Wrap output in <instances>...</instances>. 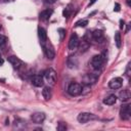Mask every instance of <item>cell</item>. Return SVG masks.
I'll return each mask as SVG.
<instances>
[{
    "label": "cell",
    "mask_w": 131,
    "mask_h": 131,
    "mask_svg": "<svg viewBox=\"0 0 131 131\" xmlns=\"http://www.w3.org/2000/svg\"><path fill=\"white\" fill-rule=\"evenodd\" d=\"M44 79L50 85H54L56 82V73L53 69H47L44 72Z\"/></svg>",
    "instance_id": "6da1fadb"
},
{
    "label": "cell",
    "mask_w": 131,
    "mask_h": 131,
    "mask_svg": "<svg viewBox=\"0 0 131 131\" xmlns=\"http://www.w3.org/2000/svg\"><path fill=\"white\" fill-rule=\"evenodd\" d=\"M68 92L72 96H77L82 92V85L79 83H71L68 87Z\"/></svg>",
    "instance_id": "7a4b0ae2"
},
{
    "label": "cell",
    "mask_w": 131,
    "mask_h": 131,
    "mask_svg": "<svg viewBox=\"0 0 131 131\" xmlns=\"http://www.w3.org/2000/svg\"><path fill=\"white\" fill-rule=\"evenodd\" d=\"M103 61H104V58L102 57V55L98 54V55H94L92 58H91V61H90V66L94 69V70H99L102 64H103Z\"/></svg>",
    "instance_id": "3957f363"
},
{
    "label": "cell",
    "mask_w": 131,
    "mask_h": 131,
    "mask_svg": "<svg viewBox=\"0 0 131 131\" xmlns=\"http://www.w3.org/2000/svg\"><path fill=\"white\" fill-rule=\"evenodd\" d=\"M94 119H96V117H95L93 114H90V113H81V114H79L78 117H77L78 122L81 123V124H85V123H87L88 121L94 120Z\"/></svg>",
    "instance_id": "277c9868"
},
{
    "label": "cell",
    "mask_w": 131,
    "mask_h": 131,
    "mask_svg": "<svg viewBox=\"0 0 131 131\" xmlns=\"http://www.w3.org/2000/svg\"><path fill=\"white\" fill-rule=\"evenodd\" d=\"M79 43H80V41H79L78 35L76 33H73L71 35V37H70V40H69V49L70 50L76 49L79 46Z\"/></svg>",
    "instance_id": "5b68a950"
},
{
    "label": "cell",
    "mask_w": 131,
    "mask_h": 131,
    "mask_svg": "<svg viewBox=\"0 0 131 131\" xmlns=\"http://www.w3.org/2000/svg\"><path fill=\"white\" fill-rule=\"evenodd\" d=\"M130 104H123L120 108V117L122 120H128L130 118Z\"/></svg>",
    "instance_id": "8992f818"
},
{
    "label": "cell",
    "mask_w": 131,
    "mask_h": 131,
    "mask_svg": "<svg viewBox=\"0 0 131 131\" xmlns=\"http://www.w3.org/2000/svg\"><path fill=\"white\" fill-rule=\"evenodd\" d=\"M43 49H44V53L48 59H53L55 57V51L51 44H44Z\"/></svg>",
    "instance_id": "52a82bcc"
},
{
    "label": "cell",
    "mask_w": 131,
    "mask_h": 131,
    "mask_svg": "<svg viewBox=\"0 0 131 131\" xmlns=\"http://www.w3.org/2000/svg\"><path fill=\"white\" fill-rule=\"evenodd\" d=\"M8 61L9 63L14 68V69H19L21 66H24V61L21 59H19L17 56L15 55H11L8 57Z\"/></svg>",
    "instance_id": "ba28073f"
},
{
    "label": "cell",
    "mask_w": 131,
    "mask_h": 131,
    "mask_svg": "<svg viewBox=\"0 0 131 131\" xmlns=\"http://www.w3.org/2000/svg\"><path fill=\"white\" fill-rule=\"evenodd\" d=\"M31 119L34 123L36 124H41L44 120H45V114L44 113H41V112H37V113H34L32 116H31Z\"/></svg>",
    "instance_id": "9c48e42d"
},
{
    "label": "cell",
    "mask_w": 131,
    "mask_h": 131,
    "mask_svg": "<svg viewBox=\"0 0 131 131\" xmlns=\"http://www.w3.org/2000/svg\"><path fill=\"white\" fill-rule=\"evenodd\" d=\"M122 84H123V80H122V78H114L113 80H111L110 81V83H108V86H110V88L111 89H119V88H121L122 87Z\"/></svg>",
    "instance_id": "30bf717a"
},
{
    "label": "cell",
    "mask_w": 131,
    "mask_h": 131,
    "mask_svg": "<svg viewBox=\"0 0 131 131\" xmlns=\"http://www.w3.org/2000/svg\"><path fill=\"white\" fill-rule=\"evenodd\" d=\"M97 75L96 74H87L84 77V83L86 85H90V84H94L97 81Z\"/></svg>",
    "instance_id": "8fae6325"
},
{
    "label": "cell",
    "mask_w": 131,
    "mask_h": 131,
    "mask_svg": "<svg viewBox=\"0 0 131 131\" xmlns=\"http://www.w3.org/2000/svg\"><path fill=\"white\" fill-rule=\"evenodd\" d=\"M32 84L35 87H42L44 85V79L40 75H36L32 78Z\"/></svg>",
    "instance_id": "7c38bea8"
},
{
    "label": "cell",
    "mask_w": 131,
    "mask_h": 131,
    "mask_svg": "<svg viewBox=\"0 0 131 131\" xmlns=\"http://www.w3.org/2000/svg\"><path fill=\"white\" fill-rule=\"evenodd\" d=\"M38 36H39V39H40L41 44L44 45L46 43V41H47V33H46V31H45L44 28H41L40 27L38 29Z\"/></svg>",
    "instance_id": "4fadbf2b"
},
{
    "label": "cell",
    "mask_w": 131,
    "mask_h": 131,
    "mask_svg": "<svg viewBox=\"0 0 131 131\" xmlns=\"http://www.w3.org/2000/svg\"><path fill=\"white\" fill-rule=\"evenodd\" d=\"M91 37L96 42H101V40L103 39V32L101 30H95L91 33Z\"/></svg>",
    "instance_id": "5bb4252c"
},
{
    "label": "cell",
    "mask_w": 131,
    "mask_h": 131,
    "mask_svg": "<svg viewBox=\"0 0 131 131\" xmlns=\"http://www.w3.org/2000/svg\"><path fill=\"white\" fill-rule=\"evenodd\" d=\"M52 13H53V10H52V9H45V10H43V11L40 12L39 18H40L41 20H47V19L51 16Z\"/></svg>",
    "instance_id": "9a60e30c"
},
{
    "label": "cell",
    "mask_w": 131,
    "mask_h": 131,
    "mask_svg": "<svg viewBox=\"0 0 131 131\" xmlns=\"http://www.w3.org/2000/svg\"><path fill=\"white\" fill-rule=\"evenodd\" d=\"M130 96H131V94H130V91L128 89L122 90L120 92V94H119V97H120V99L122 101H128L130 99Z\"/></svg>",
    "instance_id": "2e32d148"
},
{
    "label": "cell",
    "mask_w": 131,
    "mask_h": 131,
    "mask_svg": "<svg viewBox=\"0 0 131 131\" xmlns=\"http://www.w3.org/2000/svg\"><path fill=\"white\" fill-rule=\"evenodd\" d=\"M42 96L45 100H49L52 96V92H51V88L49 87H44L42 90Z\"/></svg>",
    "instance_id": "e0dca14e"
},
{
    "label": "cell",
    "mask_w": 131,
    "mask_h": 131,
    "mask_svg": "<svg viewBox=\"0 0 131 131\" xmlns=\"http://www.w3.org/2000/svg\"><path fill=\"white\" fill-rule=\"evenodd\" d=\"M117 101V96L112 94V95H108L107 97H105L103 99V103L104 104H107V105H112V104H115Z\"/></svg>",
    "instance_id": "ac0fdd59"
},
{
    "label": "cell",
    "mask_w": 131,
    "mask_h": 131,
    "mask_svg": "<svg viewBox=\"0 0 131 131\" xmlns=\"http://www.w3.org/2000/svg\"><path fill=\"white\" fill-rule=\"evenodd\" d=\"M115 42H116L117 47L120 48V47H121V44H122V40H121V34H120V32H118V31L115 33Z\"/></svg>",
    "instance_id": "d6986e66"
},
{
    "label": "cell",
    "mask_w": 131,
    "mask_h": 131,
    "mask_svg": "<svg viewBox=\"0 0 131 131\" xmlns=\"http://www.w3.org/2000/svg\"><path fill=\"white\" fill-rule=\"evenodd\" d=\"M87 25H88V19H80V20H78V21L75 24L76 27H82V28L86 27Z\"/></svg>",
    "instance_id": "ffe728a7"
},
{
    "label": "cell",
    "mask_w": 131,
    "mask_h": 131,
    "mask_svg": "<svg viewBox=\"0 0 131 131\" xmlns=\"http://www.w3.org/2000/svg\"><path fill=\"white\" fill-rule=\"evenodd\" d=\"M57 130L58 131H64L67 130V124L64 122H59L58 126H57Z\"/></svg>",
    "instance_id": "44dd1931"
},
{
    "label": "cell",
    "mask_w": 131,
    "mask_h": 131,
    "mask_svg": "<svg viewBox=\"0 0 131 131\" xmlns=\"http://www.w3.org/2000/svg\"><path fill=\"white\" fill-rule=\"evenodd\" d=\"M6 42H7V38L5 36H3V35H0V47L5 46Z\"/></svg>",
    "instance_id": "7402d4cb"
},
{
    "label": "cell",
    "mask_w": 131,
    "mask_h": 131,
    "mask_svg": "<svg viewBox=\"0 0 131 131\" xmlns=\"http://www.w3.org/2000/svg\"><path fill=\"white\" fill-rule=\"evenodd\" d=\"M62 14H63V16H64V17H69V16H70V14H71V8H70V6L63 9Z\"/></svg>",
    "instance_id": "603a6c76"
},
{
    "label": "cell",
    "mask_w": 131,
    "mask_h": 131,
    "mask_svg": "<svg viewBox=\"0 0 131 131\" xmlns=\"http://www.w3.org/2000/svg\"><path fill=\"white\" fill-rule=\"evenodd\" d=\"M57 32L59 33L60 40H62V39H63V36H64V34H66V30H64V29H62V28H59V29L57 30Z\"/></svg>",
    "instance_id": "cb8c5ba5"
},
{
    "label": "cell",
    "mask_w": 131,
    "mask_h": 131,
    "mask_svg": "<svg viewBox=\"0 0 131 131\" xmlns=\"http://www.w3.org/2000/svg\"><path fill=\"white\" fill-rule=\"evenodd\" d=\"M130 63H128V66H127V69H126V75H127V77H130Z\"/></svg>",
    "instance_id": "d4e9b609"
},
{
    "label": "cell",
    "mask_w": 131,
    "mask_h": 131,
    "mask_svg": "<svg viewBox=\"0 0 131 131\" xmlns=\"http://www.w3.org/2000/svg\"><path fill=\"white\" fill-rule=\"evenodd\" d=\"M114 11H120V4L119 3H116L115 4V7H114Z\"/></svg>",
    "instance_id": "484cf974"
},
{
    "label": "cell",
    "mask_w": 131,
    "mask_h": 131,
    "mask_svg": "<svg viewBox=\"0 0 131 131\" xmlns=\"http://www.w3.org/2000/svg\"><path fill=\"white\" fill-rule=\"evenodd\" d=\"M57 0H45V3H47V4H52V3H54V2H56Z\"/></svg>",
    "instance_id": "4316f807"
},
{
    "label": "cell",
    "mask_w": 131,
    "mask_h": 131,
    "mask_svg": "<svg viewBox=\"0 0 131 131\" xmlns=\"http://www.w3.org/2000/svg\"><path fill=\"white\" fill-rule=\"evenodd\" d=\"M124 26H125V25H124V20H123V19H121V20H120V28H121V29H123V28H124Z\"/></svg>",
    "instance_id": "83f0119b"
},
{
    "label": "cell",
    "mask_w": 131,
    "mask_h": 131,
    "mask_svg": "<svg viewBox=\"0 0 131 131\" xmlns=\"http://www.w3.org/2000/svg\"><path fill=\"white\" fill-rule=\"evenodd\" d=\"M96 1H97V0H90V3H89V6H90V5H92V4H94V3L96 2Z\"/></svg>",
    "instance_id": "f1b7e54d"
},
{
    "label": "cell",
    "mask_w": 131,
    "mask_h": 131,
    "mask_svg": "<svg viewBox=\"0 0 131 131\" xmlns=\"http://www.w3.org/2000/svg\"><path fill=\"white\" fill-rule=\"evenodd\" d=\"M3 62H4V60H3V58L1 57V55H0V66H2L3 64Z\"/></svg>",
    "instance_id": "f546056e"
},
{
    "label": "cell",
    "mask_w": 131,
    "mask_h": 131,
    "mask_svg": "<svg viewBox=\"0 0 131 131\" xmlns=\"http://www.w3.org/2000/svg\"><path fill=\"white\" fill-rule=\"evenodd\" d=\"M5 1H13V0H5Z\"/></svg>",
    "instance_id": "4dcf8cb0"
},
{
    "label": "cell",
    "mask_w": 131,
    "mask_h": 131,
    "mask_svg": "<svg viewBox=\"0 0 131 131\" xmlns=\"http://www.w3.org/2000/svg\"><path fill=\"white\" fill-rule=\"evenodd\" d=\"M0 29H1V25H0Z\"/></svg>",
    "instance_id": "1f68e13d"
}]
</instances>
